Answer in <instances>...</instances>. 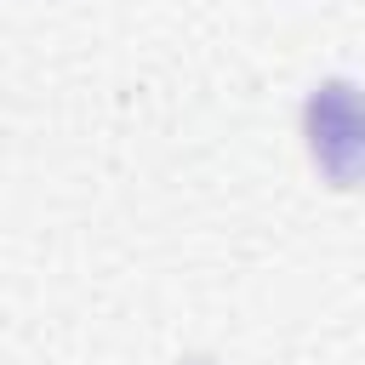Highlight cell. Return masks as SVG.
<instances>
[{"mask_svg": "<svg viewBox=\"0 0 365 365\" xmlns=\"http://www.w3.org/2000/svg\"><path fill=\"white\" fill-rule=\"evenodd\" d=\"M302 120H308V148L319 171L342 188L365 182V97L354 86H319Z\"/></svg>", "mask_w": 365, "mask_h": 365, "instance_id": "obj_1", "label": "cell"}]
</instances>
